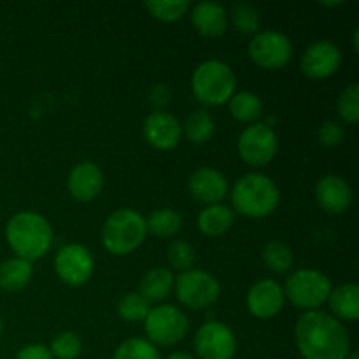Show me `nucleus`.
I'll use <instances>...</instances> for the list:
<instances>
[{
	"instance_id": "nucleus-1",
	"label": "nucleus",
	"mask_w": 359,
	"mask_h": 359,
	"mask_svg": "<svg viewBox=\"0 0 359 359\" xmlns=\"http://www.w3.org/2000/svg\"><path fill=\"white\" fill-rule=\"evenodd\" d=\"M294 339L304 359H346L351 353L346 326L321 311H309L300 316Z\"/></svg>"
},
{
	"instance_id": "nucleus-2",
	"label": "nucleus",
	"mask_w": 359,
	"mask_h": 359,
	"mask_svg": "<svg viewBox=\"0 0 359 359\" xmlns=\"http://www.w3.org/2000/svg\"><path fill=\"white\" fill-rule=\"evenodd\" d=\"M6 241L18 258L32 263L44 258L51 249L53 228L41 214L23 210L7 221Z\"/></svg>"
},
{
	"instance_id": "nucleus-3",
	"label": "nucleus",
	"mask_w": 359,
	"mask_h": 359,
	"mask_svg": "<svg viewBox=\"0 0 359 359\" xmlns=\"http://www.w3.org/2000/svg\"><path fill=\"white\" fill-rule=\"evenodd\" d=\"M230 198L238 214L252 219H262L276 212L280 202V191L269 175L251 172L235 182Z\"/></svg>"
},
{
	"instance_id": "nucleus-4",
	"label": "nucleus",
	"mask_w": 359,
	"mask_h": 359,
	"mask_svg": "<svg viewBox=\"0 0 359 359\" xmlns=\"http://www.w3.org/2000/svg\"><path fill=\"white\" fill-rule=\"evenodd\" d=\"M237 76L228 63L207 60L200 63L191 76V91L196 100L209 107L228 104L235 95Z\"/></svg>"
},
{
	"instance_id": "nucleus-5",
	"label": "nucleus",
	"mask_w": 359,
	"mask_h": 359,
	"mask_svg": "<svg viewBox=\"0 0 359 359\" xmlns=\"http://www.w3.org/2000/svg\"><path fill=\"white\" fill-rule=\"evenodd\" d=\"M147 237L146 217L133 209H119L105 219L102 244L114 256H126L135 251Z\"/></svg>"
},
{
	"instance_id": "nucleus-6",
	"label": "nucleus",
	"mask_w": 359,
	"mask_h": 359,
	"mask_svg": "<svg viewBox=\"0 0 359 359\" xmlns=\"http://www.w3.org/2000/svg\"><path fill=\"white\" fill-rule=\"evenodd\" d=\"M284 297L305 312L316 311L332 293V280L319 270L304 269L291 273L284 284Z\"/></svg>"
},
{
	"instance_id": "nucleus-7",
	"label": "nucleus",
	"mask_w": 359,
	"mask_h": 359,
	"mask_svg": "<svg viewBox=\"0 0 359 359\" xmlns=\"http://www.w3.org/2000/svg\"><path fill=\"white\" fill-rule=\"evenodd\" d=\"M144 330L153 346L172 347L184 340L189 323L181 309L174 305H158L151 309L144 319Z\"/></svg>"
},
{
	"instance_id": "nucleus-8",
	"label": "nucleus",
	"mask_w": 359,
	"mask_h": 359,
	"mask_svg": "<svg viewBox=\"0 0 359 359\" xmlns=\"http://www.w3.org/2000/svg\"><path fill=\"white\" fill-rule=\"evenodd\" d=\"M174 291L177 300L184 307L193 309V311L210 307L216 304L221 294V287L216 277L196 269L179 273L174 283Z\"/></svg>"
},
{
	"instance_id": "nucleus-9",
	"label": "nucleus",
	"mask_w": 359,
	"mask_h": 359,
	"mask_svg": "<svg viewBox=\"0 0 359 359\" xmlns=\"http://www.w3.org/2000/svg\"><path fill=\"white\" fill-rule=\"evenodd\" d=\"M238 156L249 167H265L276 158L277 135L269 123H252L241 133Z\"/></svg>"
},
{
	"instance_id": "nucleus-10",
	"label": "nucleus",
	"mask_w": 359,
	"mask_h": 359,
	"mask_svg": "<svg viewBox=\"0 0 359 359\" xmlns=\"http://www.w3.org/2000/svg\"><path fill=\"white\" fill-rule=\"evenodd\" d=\"M248 51L255 65L265 70H277L287 65L291 60L293 44L283 32L263 30L252 35Z\"/></svg>"
},
{
	"instance_id": "nucleus-11",
	"label": "nucleus",
	"mask_w": 359,
	"mask_h": 359,
	"mask_svg": "<svg viewBox=\"0 0 359 359\" xmlns=\"http://www.w3.org/2000/svg\"><path fill=\"white\" fill-rule=\"evenodd\" d=\"M55 270L56 276L69 286H84L93 276V255L83 244H67L56 252Z\"/></svg>"
},
{
	"instance_id": "nucleus-12",
	"label": "nucleus",
	"mask_w": 359,
	"mask_h": 359,
	"mask_svg": "<svg viewBox=\"0 0 359 359\" xmlns=\"http://www.w3.org/2000/svg\"><path fill=\"white\" fill-rule=\"evenodd\" d=\"M195 351L202 359H233L237 339L230 326L219 321H209L195 333Z\"/></svg>"
},
{
	"instance_id": "nucleus-13",
	"label": "nucleus",
	"mask_w": 359,
	"mask_h": 359,
	"mask_svg": "<svg viewBox=\"0 0 359 359\" xmlns=\"http://www.w3.org/2000/svg\"><path fill=\"white\" fill-rule=\"evenodd\" d=\"M342 53L332 41H316L305 49L300 60L302 72L311 79H326L339 70Z\"/></svg>"
},
{
	"instance_id": "nucleus-14",
	"label": "nucleus",
	"mask_w": 359,
	"mask_h": 359,
	"mask_svg": "<svg viewBox=\"0 0 359 359\" xmlns=\"http://www.w3.org/2000/svg\"><path fill=\"white\" fill-rule=\"evenodd\" d=\"M144 139L158 151H172L179 146L182 137V125L170 112H151L142 125Z\"/></svg>"
},
{
	"instance_id": "nucleus-15",
	"label": "nucleus",
	"mask_w": 359,
	"mask_h": 359,
	"mask_svg": "<svg viewBox=\"0 0 359 359\" xmlns=\"http://www.w3.org/2000/svg\"><path fill=\"white\" fill-rule=\"evenodd\" d=\"M284 302L286 297L283 286L273 279H263L252 284L245 298L249 312L258 319H270L279 314Z\"/></svg>"
},
{
	"instance_id": "nucleus-16",
	"label": "nucleus",
	"mask_w": 359,
	"mask_h": 359,
	"mask_svg": "<svg viewBox=\"0 0 359 359\" xmlns=\"http://www.w3.org/2000/svg\"><path fill=\"white\" fill-rule=\"evenodd\" d=\"M188 189L191 196L198 202L214 205L221 203V200L228 195L230 186H228L226 177L219 170L212 167L196 168L188 181Z\"/></svg>"
},
{
	"instance_id": "nucleus-17",
	"label": "nucleus",
	"mask_w": 359,
	"mask_h": 359,
	"mask_svg": "<svg viewBox=\"0 0 359 359\" xmlns=\"http://www.w3.org/2000/svg\"><path fill=\"white\" fill-rule=\"evenodd\" d=\"M67 188L77 202H91L104 189V172L97 163L83 161L70 170Z\"/></svg>"
},
{
	"instance_id": "nucleus-18",
	"label": "nucleus",
	"mask_w": 359,
	"mask_h": 359,
	"mask_svg": "<svg viewBox=\"0 0 359 359\" xmlns=\"http://www.w3.org/2000/svg\"><path fill=\"white\" fill-rule=\"evenodd\" d=\"M316 200L330 214H344L353 203V189L340 175H325L316 184Z\"/></svg>"
},
{
	"instance_id": "nucleus-19",
	"label": "nucleus",
	"mask_w": 359,
	"mask_h": 359,
	"mask_svg": "<svg viewBox=\"0 0 359 359\" xmlns=\"http://www.w3.org/2000/svg\"><path fill=\"white\" fill-rule=\"evenodd\" d=\"M191 23L203 37H219L228 28L226 9L219 4L200 2L191 11Z\"/></svg>"
},
{
	"instance_id": "nucleus-20",
	"label": "nucleus",
	"mask_w": 359,
	"mask_h": 359,
	"mask_svg": "<svg viewBox=\"0 0 359 359\" xmlns=\"http://www.w3.org/2000/svg\"><path fill=\"white\" fill-rule=\"evenodd\" d=\"M175 277L174 273L163 266L147 270L142 276L139 284V294L146 298L147 302H161L168 298L174 291Z\"/></svg>"
},
{
	"instance_id": "nucleus-21",
	"label": "nucleus",
	"mask_w": 359,
	"mask_h": 359,
	"mask_svg": "<svg viewBox=\"0 0 359 359\" xmlns=\"http://www.w3.org/2000/svg\"><path fill=\"white\" fill-rule=\"evenodd\" d=\"M328 304L335 319L342 321H356L359 318V287L358 284L347 283L340 284L332 290L328 297Z\"/></svg>"
},
{
	"instance_id": "nucleus-22",
	"label": "nucleus",
	"mask_w": 359,
	"mask_h": 359,
	"mask_svg": "<svg viewBox=\"0 0 359 359\" xmlns=\"http://www.w3.org/2000/svg\"><path fill=\"white\" fill-rule=\"evenodd\" d=\"M235 214L224 203H214L207 205L202 212L198 214V230L207 237H219L224 235L231 226H233Z\"/></svg>"
},
{
	"instance_id": "nucleus-23",
	"label": "nucleus",
	"mask_w": 359,
	"mask_h": 359,
	"mask_svg": "<svg viewBox=\"0 0 359 359\" xmlns=\"http://www.w3.org/2000/svg\"><path fill=\"white\" fill-rule=\"evenodd\" d=\"M34 276V266L30 262L21 258H11L0 265V287L4 291H20L30 283Z\"/></svg>"
},
{
	"instance_id": "nucleus-24",
	"label": "nucleus",
	"mask_w": 359,
	"mask_h": 359,
	"mask_svg": "<svg viewBox=\"0 0 359 359\" xmlns=\"http://www.w3.org/2000/svg\"><path fill=\"white\" fill-rule=\"evenodd\" d=\"M228 107H230V114L242 123H256L263 114L262 98L251 91L235 93L228 100Z\"/></svg>"
},
{
	"instance_id": "nucleus-25",
	"label": "nucleus",
	"mask_w": 359,
	"mask_h": 359,
	"mask_svg": "<svg viewBox=\"0 0 359 359\" xmlns=\"http://www.w3.org/2000/svg\"><path fill=\"white\" fill-rule=\"evenodd\" d=\"M146 228L154 237L168 238L181 231L182 217L174 209H156L146 217Z\"/></svg>"
},
{
	"instance_id": "nucleus-26",
	"label": "nucleus",
	"mask_w": 359,
	"mask_h": 359,
	"mask_svg": "<svg viewBox=\"0 0 359 359\" xmlns=\"http://www.w3.org/2000/svg\"><path fill=\"white\" fill-rule=\"evenodd\" d=\"M214 130L216 126H214L212 116L205 111L191 112L182 125V133L193 144L209 142L214 135Z\"/></svg>"
},
{
	"instance_id": "nucleus-27",
	"label": "nucleus",
	"mask_w": 359,
	"mask_h": 359,
	"mask_svg": "<svg viewBox=\"0 0 359 359\" xmlns=\"http://www.w3.org/2000/svg\"><path fill=\"white\" fill-rule=\"evenodd\" d=\"M262 258L266 269L276 273H286L293 266V251L280 241H270L263 248Z\"/></svg>"
},
{
	"instance_id": "nucleus-28",
	"label": "nucleus",
	"mask_w": 359,
	"mask_h": 359,
	"mask_svg": "<svg viewBox=\"0 0 359 359\" xmlns=\"http://www.w3.org/2000/svg\"><path fill=\"white\" fill-rule=\"evenodd\" d=\"M112 359H161V354L147 339L133 337L116 347Z\"/></svg>"
},
{
	"instance_id": "nucleus-29",
	"label": "nucleus",
	"mask_w": 359,
	"mask_h": 359,
	"mask_svg": "<svg viewBox=\"0 0 359 359\" xmlns=\"http://www.w3.org/2000/svg\"><path fill=\"white\" fill-rule=\"evenodd\" d=\"M230 18L233 27L244 35H256L259 32V27H262L259 11L255 6H251V4H235L231 7Z\"/></svg>"
},
{
	"instance_id": "nucleus-30",
	"label": "nucleus",
	"mask_w": 359,
	"mask_h": 359,
	"mask_svg": "<svg viewBox=\"0 0 359 359\" xmlns=\"http://www.w3.org/2000/svg\"><path fill=\"white\" fill-rule=\"evenodd\" d=\"M118 316L126 323H140L147 318L151 311L149 302L144 297H140L139 293H126L125 297H121V300L118 302Z\"/></svg>"
},
{
	"instance_id": "nucleus-31",
	"label": "nucleus",
	"mask_w": 359,
	"mask_h": 359,
	"mask_svg": "<svg viewBox=\"0 0 359 359\" xmlns=\"http://www.w3.org/2000/svg\"><path fill=\"white\" fill-rule=\"evenodd\" d=\"M49 353L53 359H77L83 353V342L74 332H62L49 344Z\"/></svg>"
},
{
	"instance_id": "nucleus-32",
	"label": "nucleus",
	"mask_w": 359,
	"mask_h": 359,
	"mask_svg": "<svg viewBox=\"0 0 359 359\" xmlns=\"http://www.w3.org/2000/svg\"><path fill=\"white\" fill-rule=\"evenodd\" d=\"M168 263L174 266L179 272H186V270H191L195 265V249L191 244H188L186 241H172L170 245L167 249Z\"/></svg>"
},
{
	"instance_id": "nucleus-33",
	"label": "nucleus",
	"mask_w": 359,
	"mask_h": 359,
	"mask_svg": "<svg viewBox=\"0 0 359 359\" xmlns=\"http://www.w3.org/2000/svg\"><path fill=\"white\" fill-rule=\"evenodd\" d=\"M144 7L154 20L163 21V23L181 20L189 11L188 2H146Z\"/></svg>"
},
{
	"instance_id": "nucleus-34",
	"label": "nucleus",
	"mask_w": 359,
	"mask_h": 359,
	"mask_svg": "<svg viewBox=\"0 0 359 359\" xmlns=\"http://www.w3.org/2000/svg\"><path fill=\"white\" fill-rule=\"evenodd\" d=\"M339 114L349 125L359 121V84H351L342 91L339 98Z\"/></svg>"
},
{
	"instance_id": "nucleus-35",
	"label": "nucleus",
	"mask_w": 359,
	"mask_h": 359,
	"mask_svg": "<svg viewBox=\"0 0 359 359\" xmlns=\"http://www.w3.org/2000/svg\"><path fill=\"white\" fill-rule=\"evenodd\" d=\"M318 139L325 147H337L344 140L342 125L328 119V121H325L321 126H319Z\"/></svg>"
},
{
	"instance_id": "nucleus-36",
	"label": "nucleus",
	"mask_w": 359,
	"mask_h": 359,
	"mask_svg": "<svg viewBox=\"0 0 359 359\" xmlns=\"http://www.w3.org/2000/svg\"><path fill=\"white\" fill-rule=\"evenodd\" d=\"M14 359H53V356L48 347L42 346V344H30V346H25L23 349L18 351Z\"/></svg>"
},
{
	"instance_id": "nucleus-37",
	"label": "nucleus",
	"mask_w": 359,
	"mask_h": 359,
	"mask_svg": "<svg viewBox=\"0 0 359 359\" xmlns=\"http://www.w3.org/2000/svg\"><path fill=\"white\" fill-rule=\"evenodd\" d=\"M151 97V102H153L154 105H158V107H161V105H167L168 102H170V90H168L165 84H158V86H154L153 90H151L149 93Z\"/></svg>"
},
{
	"instance_id": "nucleus-38",
	"label": "nucleus",
	"mask_w": 359,
	"mask_h": 359,
	"mask_svg": "<svg viewBox=\"0 0 359 359\" xmlns=\"http://www.w3.org/2000/svg\"><path fill=\"white\" fill-rule=\"evenodd\" d=\"M165 359H195L189 353H184V351H179V353H172L170 356H167Z\"/></svg>"
},
{
	"instance_id": "nucleus-39",
	"label": "nucleus",
	"mask_w": 359,
	"mask_h": 359,
	"mask_svg": "<svg viewBox=\"0 0 359 359\" xmlns=\"http://www.w3.org/2000/svg\"><path fill=\"white\" fill-rule=\"evenodd\" d=\"M359 32L356 30V32H354V37H353V44H354V51H359Z\"/></svg>"
},
{
	"instance_id": "nucleus-40",
	"label": "nucleus",
	"mask_w": 359,
	"mask_h": 359,
	"mask_svg": "<svg viewBox=\"0 0 359 359\" xmlns=\"http://www.w3.org/2000/svg\"><path fill=\"white\" fill-rule=\"evenodd\" d=\"M321 6H325V7H337V6H342V2H323Z\"/></svg>"
},
{
	"instance_id": "nucleus-41",
	"label": "nucleus",
	"mask_w": 359,
	"mask_h": 359,
	"mask_svg": "<svg viewBox=\"0 0 359 359\" xmlns=\"http://www.w3.org/2000/svg\"><path fill=\"white\" fill-rule=\"evenodd\" d=\"M346 359H359V356H358V353H349Z\"/></svg>"
},
{
	"instance_id": "nucleus-42",
	"label": "nucleus",
	"mask_w": 359,
	"mask_h": 359,
	"mask_svg": "<svg viewBox=\"0 0 359 359\" xmlns=\"http://www.w3.org/2000/svg\"><path fill=\"white\" fill-rule=\"evenodd\" d=\"M4 332V325H2V318H0V335H2Z\"/></svg>"
}]
</instances>
